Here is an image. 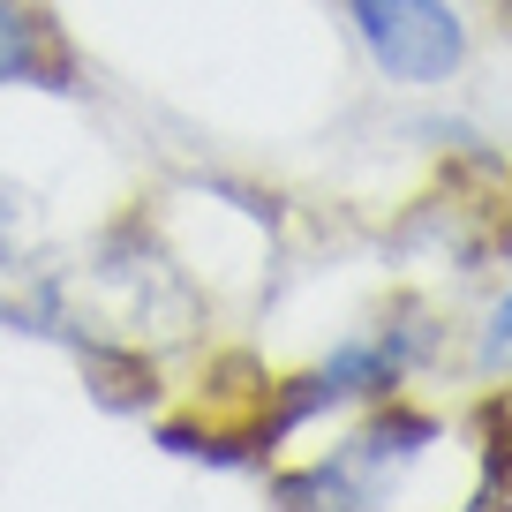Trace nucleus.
I'll use <instances>...</instances> for the list:
<instances>
[{"label": "nucleus", "instance_id": "f03ea898", "mask_svg": "<svg viewBox=\"0 0 512 512\" xmlns=\"http://www.w3.org/2000/svg\"><path fill=\"white\" fill-rule=\"evenodd\" d=\"M430 347H437V324H422V317H377L369 332L339 339L309 377H294V392L279 400L272 437L302 430V422L332 415V407H347V400H392V392L430 362Z\"/></svg>", "mask_w": 512, "mask_h": 512}, {"label": "nucleus", "instance_id": "20e7f679", "mask_svg": "<svg viewBox=\"0 0 512 512\" xmlns=\"http://www.w3.org/2000/svg\"><path fill=\"white\" fill-rule=\"evenodd\" d=\"M475 377L512 384V279H505V294H497V302L482 309V324H475Z\"/></svg>", "mask_w": 512, "mask_h": 512}, {"label": "nucleus", "instance_id": "f257e3e1", "mask_svg": "<svg viewBox=\"0 0 512 512\" xmlns=\"http://www.w3.org/2000/svg\"><path fill=\"white\" fill-rule=\"evenodd\" d=\"M362 61L400 91H445L475 61V23L460 0H339Z\"/></svg>", "mask_w": 512, "mask_h": 512}, {"label": "nucleus", "instance_id": "7ed1b4c3", "mask_svg": "<svg viewBox=\"0 0 512 512\" xmlns=\"http://www.w3.org/2000/svg\"><path fill=\"white\" fill-rule=\"evenodd\" d=\"M0 91H83V61L46 0H0Z\"/></svg>", "mask_w": 512, "mask_h": 512}]
</instances>
